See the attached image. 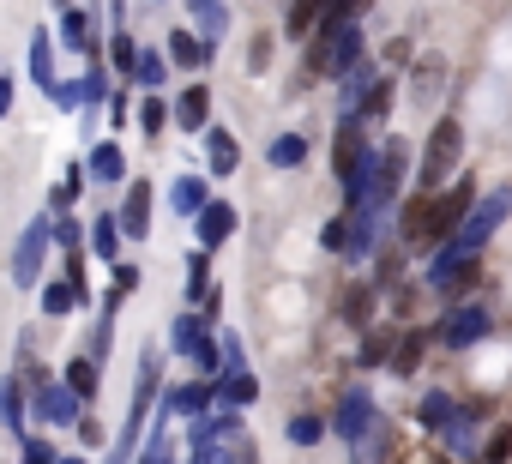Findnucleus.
I'll use <instances>...</instances> for the list:
<instances>
[{
    "instance_id": "1",
    "label": "nucleus",
    "mask_w": 512,
    "mask_h": 464,
    "mask_svg": "<svg viewBox=\"0 0 512 464\" xmlns=\"http://www.w3.org/2000/svg\"><path fill=\"white\" fill-rule=\"evenodd\" d=\"M452 157H458V121H440V127H434V145H428V169H422L428 187L452 169Z\"/></svg>"
},
{
    "instance_id": "2",
    "label": "nucleus",
    "mask_w": 512,
    "mask_h": 464,
    "mask_svg": "<svg viewBox=\"0 0 512 464\" xmlns=\"http://www.w3.org/2000/svg\"><path fill=\"white\" fill-rule=\"evenodd\" d=\"M404 242H434V199H410V211H404Z\"/></svg>"
},
{
    "instance_id": "3",
    "label": "nucleus",
    "mask_w": 512,
    "mask_h": 464,
    "mask_svg": "<svg viewBox=\"0 0 512 464\" xmlns=\"http://www.w3.org/2000/svg\"><path fill=\"white\" fill-rule=\"evenodd\" d=\"M199 115H205V97H199V91H193V97H187V103H181V121H199Z\"/></svg>"
}]
</instances>
